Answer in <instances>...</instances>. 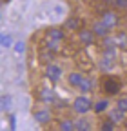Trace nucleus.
Returning <instances> with one entry per match:
<instances>
[{"label": "nucleus", "mask_w": 127, "mask_h": 131, "mask_svg": "<svg viewBox=\"0 0 127 131\" xmlns=\"http://www.w3.org/2000/svg\"><path fill=\"white\" fill-rule=\"evenodd\" d=\"M73 109L76 113H80V115H85L93 109V102H91V98L85 96V95H80V96H76L74 98V102H73Z\"/></svg>", "instance_id": "f257e3e1"}, {"label": "nucleus", "mask_w": 127, "mask_h": 131, "mask_svg": "<svg viewBox=\"0 0 127 131\" xmlns=\"http://www.w3.org/2000/svg\"><path fill=\"white\" fill-rule=\"evenodd\" d=\"M102 88L107 95H118V91L122 89V84L116 80V78H105L102 82Z\"/></svg>", "instance_id": "f03ea898"}, {"label": "nucleus", "mask_w": 127, "mask_h": 131, "mask_svg": "<svg viewBox=\"0 0 127 131\" xmlns=\"http://www.w3.org/2000/svg\"><path fill=\"white\" fill-rule=\"evenodd\" d=\"M38 100L44 104H53L56 102V93L51 88H40L38 89Z\"/></svg>", "instance_id": "7ed1b4c3"}, {"label": "nucleus", "mask_w": 127, "mask_h": 131, "mask_svg": "<svg viewBox=\"0 0 127 131\" xmlns=\"http://www.w3.org/2000/svg\"><path fill=\"white\" fill-rule=\"evenodd\" d=\"M45 77L49 78L53 84H56V82L62 78V68L56 64H47V68H45Z\"/></svg>", "instance_id": "20e7f679"}, {"label": "nucleus", "mask_w": 127, "mask_h": 131, "mask_svg": "<svg viewBox=\"0 0 127 131\" xmlns=\"http://www.w3.org/2000/svg\"><path fill=\"white\" fill-rule=\"evenodd\" d=\"M33 117H35V120H36L38 124H47V122H51V118H53V113H51V109L42 107V109H35Z\"/></svg>", "instance_id": "39448f33"}, {"label": "nucleus", "mask_w": 127, "mask_h": 131, "mask_svg": "<svg viewBox=\"0 0 127 131\" xmlns=\"http://www.w3.org/2000/svg\"><path fill=\"white\" fill-rule=\"evenodd\" d=\"M91 29H93V33H94L96 37L104 38V37H107V35H109V29H111V27H109V26L100 18V20H96V22L93 24V27H91Z\"/></svg>", "instance_id": "423d86ee"}, {"label": "nucleus", "mask_w": 127, "mask_h": 131, "mask_svg": "<svg viewBox=\"0 0 127 131\" xmlns=\"http://www.w3.org/2000/svg\"><path fill=\"white\" fill-rule=\"evenodd\" d=\"M78 38H80V42L84 46H93L94 44V38H96V35L93 33V29H80L78 31Z\"/></svg>", "instance_id": "0eeeda50"}, {"label": "nucleus", "mask_w": 127, "mask_h": 131, "mask_svg": "<svg viewBox=\"0 0 127 131\" xmlns=\"http://www.w3.org/2000/svg\"><path fill=\"white\" fill-rule=\"evenodd\" d=\"M102 20H104L109 27H115V26H118V15L113 13V11H104V13H102Z\"/></svg>", "instance_id": "6e6552de"}, {"label": "nucleus", "mask_w": 127, "mask_h": 131, "mask_svg": "<svg viewBox=\"0 0 127 131\" xmlns=\"http://www.w3.org/2000/svg\"><path fill=\"white\" fill-rule=\"evenodd\" d=\"M66 29L67 31H80L82 29V20L76 18V16H71V18L66 20Z\"/></svg>", "instance_id": "1a4fd4ad"}, {"label": "nucleus", "mask_w": 127, "mask_h": 131, "mask_svg": "<svg viewBox=\"0 0 127 131\" xmlns=\"http://www.w3.org/2000/svg\"><path fill=\"white\" fill-rule=\"evenodd\" d=\"M82 80H84V75L78 73V71H73V73H69V77H67V82H69L71 88H78V86L82 84Z\"/></svg>", "instance_id": "9d476101"}, {"label": "nucleus", "mask_w": 127, "mask_h": 131, "mask_svg": "<svg viewBox=\"0 0 127 131\" xmlns=\"http://www.w3.org/2000/svg\"><path fill=\"white\" fill-rule=\"evenodd\" d=\"M74 129H78V131H89L91 129L89 118H76L74 120Z\"/></svg>", "instance_id": "9b49d317"}, {"label": "nucleus", "mask_w": 127, "mask_h": 131, "mask_svg": "<svg viewBox=\"0 0 127 131\" xmlns=\"http://www.w3.org/2000/svg\"><path fill=\"white\" fill-rule=\"evenodd\" d=\"M123 117H125V111H122V109H118V107H116V109H113V111L109 113V118L113 120L115 124H120V122L123 120Z\"/></svg>", "instance_id": "f8f14e48"}, {"label": "nucleus", "mask_w": 127, "mask_h": 131, "mask_svg": "<svg viewBox=\"0 0 127 131\" xmlns=\"http://www.w3.org/2000/svg\"><path fill=\"white\" fill-rule=\"evenodd\" d=\"M64 37H66V33H64L62 29H58V27H53V29H49L47 31V38H55V40H64Z\"/></svg>", "instance_id": "ddd939ff"}, {"label": "nucleus", "mask_w": 127, "mask_h": 131, "mask_svg": "<svg viewBox=\"0 0 127 131\" xmlns=\"http://www.w3.org/2000/svg\"><path fill=\"white\" fill-rule=\"evenodd\" d=\"M44 47H47L49 51L56 53L58 49H60V40H55V38H47V40H45V44H44Z\"/></svg>", "instance_id": "4468645a"}, {"label": "nucleus", "mask_w": 127, "mask_h": 131, "mask_svg": "<svg viewBox=\"0 0 127 131\" xmlns=\"http://www.w3.org/2000/svg\"><path fill=\"white\" fill-rule=\"evenodd\" d=\"M11 102H13V98L9 95H4V96H0V111H7L11 107Z\"/></svg>", "instance_id": "2eb2a0df"}, {"label": "nucleus", "mask_w": 127, "mask_h": 131, "mask_svg": "<svg viewBox=\"0 0 127 131\" xmlns=\"http://www.w3.org/2000/svg\"><path fill=\"white\" fill-rule=\"evenodd\" d=\"M107 107H109V100H105V98H102V100H98L96 104L93 106L94 113H104V111H105Z\"/></svg>", "instance_id": "dca6fc26"}, {"label": "nucleus", "mask_w": 127, "mask_h": 131, "mask_svg": "<svg viewBox=\"0 0 127 131\" xmlns=\"http://www.w3.org/2000/svg\"><path fill=\"white\" fill-rule=\"evenodd\" d=\"M78 89H80L82 93H89V91L93 89V82H91V78H85V77H84V80H82V84L78 86Z\"/></svg>", "instance_id": "f3484780"}, {"label": "nucleus", "mask_w": 127, "mask_h": 131, "mask_svg": "<svg viewBox=\"0 0 127 131\" xmlns=\"http://www.w3.org/2000/svg\"><path fill=\"white\" fill-rule=\"evenodd\" d=\"M58 127L64 129V131H74V122L73 120H60Z\"/></svg>", "instance_id": "a211bd4d"}, {"label": "nucleus", "mask_w": 127, "mask_h": 131, "mask_svg": "<svg viewBox=\"0 0 127 131\" xmlns=\"http://www.w3.org/2000/svg\"><path fill=\"white\" fill-rule=\"evenodd\" d=\"M38 57H40L42 62H49V60H53V51H49V49L45 47V49H42V51H40Z\"/></svg>", "instance_id": "6ab92c4d"}, {"label": "nucleus", "mask_w": 127, "mask_h": 131, "mask_svg": "<svg viewBox=\"0 0 127 131\" xmlns=\"http://www.w3.org/2000/svg\"><path fill=\"white\" fill-rule=\"evenodd\" d=\"M13 49H15V53L22 55V53L26 51V42H24V40H17V42H15V46H13Z\"/></svg>", "instance_id": "aec40b11"}, {"label": "nucleus", "mask_w": 127, "mask_h": 131, "mask_svg": "<svg viewBox=\"0 0 127 131\" xmlns=\"http://www.w3.org/2000/svg\"><path fill=\"white\" fill-rule=\"evenodd\" d=\"M115 127H116V124L111 120V118H107V120L100 126V129H102V131H111V129H115Z\"/></svg>", "instance_id": "412c9836"}, {"label": "nucleus", "mask_w": 127, "mask_h": 131, "mask_svg": "<svg viewBox=\"0 0 127 131\" xmlns=\"http://www.w3.org/2000/svg\"><path fill=\"white\" fill-rule=\"evenodd\" d=\"M13 46H15L13 37H11V35H6V37H4V40H2V47H4V49H7V47H13Z\"/></svg>", "instance_id": "4be33fe9"}, {"label": "nucleus", "mask_w": 127, "mask_h": 131, "mask_svg": "<svg viewBox=\"0 0 127 131\" xmlns=\"http://www.w3.org/2000/svg\"><path fill=\"white\" fill-rule=\"evenodd\" d=\"M116 107L127 113V98H118V102H116Z\"/></svg>", "instance_id": "5701e85b"}, {"label": "nucleus", "mask_w": 127, "mask_h": 131, "mask_svg": "<svg viewBox=\"0 0 127 131\" xmlns=\"http://www.w3.org/2000/svg\"><path fill=\"white\" fill-rule=\"evenodd\" d=\"M104 46H105V49H111V47H115V40H111V38L104 37Z\"/></svg>", "instance_id": "b1692460"}, {"label": "nucleus", "mask_w": 127, "mask_h": 131, "mask_svg": "<svg viewBox=\"0 0 127 131\" xmlns=\"http://www.w3.org/2000/svg\"><path fill=\"white\" fill-rule=\"evenodd\" d=\"M116 7L118 9H125L127 7V0H116Z\"/></svg>", "instance_id": "393cba45"}, {"label": "nucleus", "mask_w": 127, "mask_h": 131, "mask_svg": "<svg viewBox=\"0 0 127 131\" xmlns=\"http://www.w3.org/2000/svg\"><path fill=\"white\" fill-rule=\"evenodd\" d=\"M9 127L15 129V115H9Z\"/></svg>", "instance_id": "a878e982"}, {"label": "nucleus", "mask_w": 127, "mask_h": 131, "mask_svg": "<svg viewBox=\"0 0 127 131\" xmlns=\"http://www.w3.org/2000/svg\"><path fill=\"white\" fill-rule=\"evenodd\" d=\"M104 2H105L107 6H113V7H116V0H104Z\"/></svg>", "instance_id": "bb28decb"}, {"label": "nucleus", "mask_w": 127, "mask_h": 131, "mask_svg": "<svg viewBox=\"0 0 127 131\" xmlns=\"http://www.w3.org/2000/svg\"><path fill=\"white\" fill-rule=\"evenodd\" d=\"M4 37H6V33H2V31H0V46H2V40H4Z\"/></svg>", "instance_id": "cd10ccee"}, {"label": "nucleus", "mask_w": 127, "mask_h": 131, "mask_svg": "<svg viewBox=\"0 0 127 131\" xmlns=\"http://www.w3.org/2000/svg\"><path fill=\"white\" fill-rule=\"evenodd\" d=\"M0 18H2V15H0Z\"/></svg>", "instance_id": "c85d7f7f"}]
</instances>
